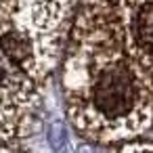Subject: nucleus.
Listing matches in <instances>:
<instances>
[{"label":"nucleus","mask_w":153,"mask_h":153,"mask_svg":"<svg viewBox=\"0 0 153 153\" xmlns=\"http://www.w3.org/2000/svg\"><path fill=\"white\" fill-rule=\"evenodd\" d=\"M59 84L86 143L111 149L153 132V0H78Z\"/></svg>","instance_id":"1"},{"label":"nucleus","mask_w":153,"mask_h":153,"mask_svg":"<svg viewBox=\"0 0 153 153\" xmlns=\"http://www.w3.org/2000/svg\"><path fill=\"white\" fill-rule=\"evenodd\" d=\"M78 0H2V145L30 147L48 80L65 55Z\"/></svg>","instance_id":"2"},{"label":"nucleus","mask_w":153,"mask_h":153,"mask_svg":"<svg viewBox=\"0 0 153 153\" xmlns=\"http://www.w3.org/2000/svg\"><path fill=\"white\" fill-rule=\"evenodd\" d=\"M105 153H153V140L140 138V140L124 143V145H117V147L107 149Z\"/></svg>","instance_id":"3"},{"label":"nucleus","mask_w":153,"mask_h":153,"mask_svg":"<svg viewBox=\"0 0 153 153\" xmlns=\"http://www.w3.org/2000/svg\"><path fill=\"white\" fill-rule=\"evenodd\" d=\"M2 153H30V147H2Z\"/></svg>","instance_id":"4"}]
</instances>
